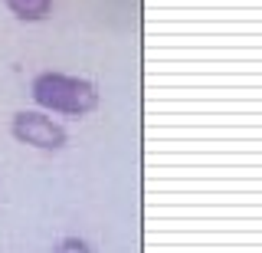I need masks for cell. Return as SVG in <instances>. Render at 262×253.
<instances>
[{"label": "cell", "instance_id": "obj_1", "mask_svg": "<svg viewBox=\"0 0 262 253\" xmlns=\"http://www.w3.org/2000/svg\"><path fill=\"white\" fill-rule=\"evenodd\" d=\"M30 95L39 109L56 112V115L82 119L98 109L95 83H89L82 76H66V72H39L30 86Z\"/></svg>", "mask_w": 262, "mask_h": 253}, {"label": "cell", "instance_id": "obj_2", "mask_svg": "<svg viewBox=\"0 0 262 253\" xmlns=\"http://www.w3.org/2000/svg\"><path fill=\"white\" fill-rule=\"evenodd\" d=\"M10 135L20 145H30L39 151H59L66 145V128L46 112H16L10 119Z\"/></svg>", "mask_w": 262, "mask_h": 253}, {"label": "cell", "instance_id": "obj_3", "mask_svg": "<svg viewBox=\"0 0 262 253\" xmlns=\"http://www.w3.org/2000/svg\"><path fill=\"white\" fill-rule=\"evenodd\" d=\"M7 10L23 23H39L53 13V0H4Z\"/></svg>", "mask_w": 262, "mask_h": 253}, {"label": "cell", "instance_id": "obj_4", "mask_svg": "<svg viewBox=\"0 0 262 253\" xmlns=\"http://www.w3.org/2000/svg\"><path fill=\"white\" fill-rule=\"evenodd\" d=\"M53 253H92V247H89L82 237H66V240H59V247Z\"/></svg>", "mask_w": 262, "mask_h": 253}]
</instances>
